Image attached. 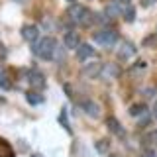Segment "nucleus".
I'll return each mask as SVG.
<instances>
[{"mask_svg": "<svg viewBox=\"0 0 157 157\" xmlns=\"http://www.w3.org/2000/svg\"><path fill=\"white\" fill-rule=\"evenodd\" d=\"M67 16L71 22L75 24H81V26H90L92 22H94V18H92V12L85 6H81V4H71V8H69Z\"/></svg>", "mask_w": 157, "mask_h": 157, "instance_id": "f257e3e1", "label": "nucleus"}, {"mask_svg": "<svg viewBox=\"0 0 157 157\" xmlns=\"http://www.w3.org/2000/svg\"><path fill=\"white\" fill-rule=\"evenodd\" d=\"M55 49H57V41L53 37H41L36 41V45H33V53H36L37 57L41 59H51L55 55Z\"/></svg>", "mask_w": 157, "mask_h": 157, "instance_id": "f03ea898", "label": "nucleus"}, {"mask_svg": "<svg viewBox=\"0 0 157 157\" xmlns=\"http://www.w3.org/2000/svg\"><path fill=\"white\" fill-rule=\"evenodd\" d=\"M94 41L100 43V45L110 47V45H114V43L118 41V32H116V29H110V28L100 29V32L94 33Z\"/></svg>", "mask_w": 157, "mask_h": 157, "instance_id": "7ed1b4c3", "label": "nucleus"}, {"mask_svg": "<svg viewBox=\"0 0 157 157\" xmlns=\"http://www.w3.org/2000/svg\"><path fill=\"white\" fill-rule=\"evenodd\" d=\"M63 41H65V47L67 49H77L78 45H81V37H78L77 32H67Z\"/></svg>", "mask_w": 157, "mask_h": 157, "instance_id": "20e7f679", "label": "nucleus"}, {"mask_svg": "<svg viewBox=\"0 0 157 157\" xmlns=\"http://www.w3.org/2000/svg\"><path fill=\"white\" fill-rule=\"evenodd\" d=\"M100 75L104 77V78H114V77L120 75V67L114 65V63H106V65H102Z\"/></svg>", "mask_w": 157, "mask_h": 157, "instance_id": "39448f33", "label": "nucleus"}, {"mask_svg": "<svg viewBox=\"0 0 157 157\" xmlns=\"http://www.w3.org/2000/svg\"><path fill=\"white\" fill-rule=\"evenodd\" d=\"M22 37L26 39V41H37L39 29H37L36 26H24V28H22Z\"/></svg>", "mask_w": 157, "mask_h": 157, "instance_id": "423d86ee", "label": "nucleus"}, {"mask_svg": "<svg viewBox=\"0 0 157 157\" xmlns=\"http://www.w3.org/2000/svg\"><path fill=\"white\" fill-rule=\"evenodd\" d=\"M92 55H94V49L88 45V43H81V45L77 47V59L78 61H85V59L92 57Z\"/></svg>", "mask_w": 157, "mask_h": 157, "instance_id": "0eeeda50", "label": "nucleus"}, {"mask_svg": "<svg viewBox=\"0 0 157 157\" xmlns=\"http://www.w3.org/2000/svg\"><path fill=\"white\" fill-rule=\"evenodd\" d=\"M136 55V47L132 45V43H124L120 49H118V57L122 59V61H128L130 57Z\"/></svg>", "mask_w": 157, "mask_h": 157, "instance_id": "6e6552de", "label": "nucleus"}, {"mask_svg": "<svg viewBox=\"0 0 157 157\" xmlns=\"http://www.w3.org/2000/svg\"><path fill=\"white\" fill-rule=\"evenodd\" d=\"M82 108H85V112L90 118H98V114H100V106H98L94 100H85L82 102Z\"/></svg>", "mask_w": 157, "mask_h": 157, "instance_id": "1a4fd4ad", "label": "nucleus"}, {"mask_svg": "<svg viewBox=\"0 0 157 157\" xmlns=\"http://www.w3.org/2000/svg\"><path fill=\"white\" fill-rule=\"evenodd\" d=\"M100 71H102V63H90V65H86L85 69H82V75L92 78V77L100 75Z\"/></svg>", "mask_w": 157, "mask_h": 157, "instance_id": "9d476101", "label": "nucleus"}, {"mask_svg": "<svg viewBox=\"0 0 157 157\" xmlns=\"http://www.w3.org/2000/svg\"><path fill=\"white\" fill-rule=\"evenodd\" d=\"M122 12H124V8H122L120 4H116V2L106 4V8H104V14H106L108 18H116V16H120Z\"/></svg>", "mask_w": 157, "mask_h": 157, "instance_id": "9b49d317", "label": "nucleus"}, {"mask_svg": "<svg viewBox=\"0 0 157 157\" xmlns=\"http://www.w3.org/2000/svg\"><path fill=\"white\" fill-rule=\"evenodd\" d=\"M106 126H108V130H110V132H114L116 136H124V130H122L120 122H118L116 118H112V116H110V118L106 120Z\"/></svg>", "mask_w": 157, "mask_h": 157, "instance_id": "f8f14e48", "label": "nucleus"}, {"mask_svg": "<svg viewBox=\"0 0 157 157\" xmlns=\"http://www.w3.org/2000/svg\"><path fill=\"white\" fill-rule=\"evenodd\" d=\"M29 82H32L33 86H43V82H45V81H43V75H41V73L33 71L32 75H29Z\"/></svg>", "mask_w": 157, "mask_h": 157, "instance_id": "ddd939ff", "label": "nucleus"}, {"mask_svg": "<svg viewBox=\"0 0 157 157\" xmlns=\"http://www.w3.org/2000/svg\"><path fill=\"white\" fill-rule=\"evenodd\" d=\"M145 112H147L145 104H132L130 106V116H140V114H145Z\"/></svg>", "mask_w": 157, "mask_h": 157, "instance_id": "4468645a", "label": "nucleus"}, {"mask_svg": "<svg viewBox=\"0 0 157 157\" xmlns=\"http://www.w3.org/2000/svg\"><path fill=\"white\" fill-rule=\"evenodd\" d=\"M26 98L29 104H39V102H43V98L37 94V92H26Z\"/></svg>", "mask_w": 157, "mask_h": 157, "instance_id": "2eb2a0df", "label": "nucleus"}, {"mask_svg": "<svg viewBox=\"0 0 157 157\" xmlns=\"http://www.w3.org/2000/svg\"><path fill=\"white\" fill-rule=\"evenodd\" d=\"M124 20H126V22H134V20H136V10L132 8V6H128V8H126V12H124Z\"/></svg>", "mask_w": 157, "mask_h": 157, "instance_id": "dca6fc26", "label": "nucleus"}, {"mask_svg": "<svg viewBox=\"0 0 157 157\" xmlns=\"http://www.w3.org/2000/svg\"><path fill=\"white\" fill-rule=\"evenodd\" d=\"M108 140H100V141H96V149L100 151V153H104V151H108Z\"/></svg>", "mask_w": 157, "mask_h": 157, "instance_id": "f3484780", "label": "nucleus"}, {"mask_svg": "<svg viewBox=\"0 0 157 157\" xmlns=\"http://www.w3.org/2000/svg\"><path fill=\"white\" fill-rule=\"evenodd\" d=\"M147 141H149L151 145H157V130H153V132L147 134Z\"/></svg>", "mask_w": 157, "mask_h": 157, "instance_id": "a211bd4d", "label": "nucleus"}, {"mask_svg": "<svg viewBox=\"0 0 157 157\" xmlns=\"http://www.w3.org/2000/svg\"><path fill=\"white\" fill-rule=\"evenodd\" d=\"M155 2H157V0H141V6H144V8H149V6H153Z\"/></svg>", "mask_w": 157, "mask_h": 157, "instance_id": "6ab92c4d", "label": "nucleus"}, {"mask_svg": "<svg viewBox=\"0 0 157 157\" xmlns=\"http://www.w3.org/2000/svg\"><path fill=\"white\" fill-rule=\"evenodd\" d=\"M153 92H155V88H145V90H144V96L145 98H151V96H153Z\"/></svg>", "mask_w": 157, "mask_h": 157, "instance_id": "aec40b11", "label": "nucleus"}, {"mask_svg": "<svg viewBox=\"0 0 157 157\" xmlns=\"http://www.w3.org/2000/svg\"><path fill=\"white\" fill-rule=\"evenodd\" d=\"M114 2H116V4H120L122 8H128V6H130V0H114Z\"/></svg>", "mask_w": 157, "mask_h": 157, "instance_id": "412c9836", "label": "nucleus"}, {"mask_svg": "<svg viewBox=\"0 0 157 157\" xmlns=\"http://www.w3.org/2000/svg\"><path fill=\"white\" fill-rule=\"evenodd\" d=\"M144 157H157V155H155V153H153V151H151V149H147L145 153H144Z\"/></svg>", "mask_w": 157, "mask_h": 157, "instance_id": "4be33fe9", "label": "nucleus"}, {"mask_svg": "<svg viewBox=\"0 0 157 157\" xmlns=\"http://www.w3.org/2000/svg\"><path fill=\"white\" fill-rule=\"evenodd\" d=\"M153 118H157V102H155V106H153Z\"/></svg>", "mask_w": 157, "mask_h": 157, "instance_id": "5701e85b", "label": "nucleus"}, {"mask_svg": "<svg viewBox=\"0 0 157 157\" xmlns=\"http://www.w3.org/2000/svg\"><path fill=\"white\" fill-rule=\"evenodd\" d=\"M67 2H71V4H77V2H75V0H67Z\"/></svg>", "mask_w": 157, "mask_h": 157, "instance_id": "b1692460", "label": "nucleus"}, {"mask_svg": "<svg viewBox=\"0 0 157 157\" xmlns=\"http://www.w3.org/2000/svg\"><path fill=\"white\" fill-rule=\"evenodd\" d=\"M16 2H24V0H16Z\"/></svg>", "mask_w": 157, "mask_h": 157, "instance_id": "393cba45", "label": "nucleus"}, {"mask_svg": "<svg viewBox=\"0 0 157 157\" xmlns=\"http://www.w3.org/2000/svg\"><path fill=\"white\" fill-rule=\"evenodd\" d=\"M33 157H41V155H33Z\"/></svg>", "mask_w": 157, "mask_h": 157, "instance_id": "a878e982", "label": "nucleus"}]
</instances>
